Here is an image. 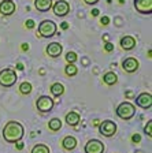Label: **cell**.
Segmentation results:
<instances>
[{
    "instance_id": "1",
    "label": "cell",
    "mask_w": 152,
    "mask_h": 153,
    "mask_svg": "<svg viewBox=\"0 0 152 153\" xmlns=\"http://www.w3.org/2000/svg\"><path fill=\"white\" fill-rule=\"evenodd\" d=\"M25 134V128L19 122L10 120L4 124L3 128V138L6 142L8 143H16L23 138Z\"/></svg>"
},
{
    "instance_id": "2",
    "label": "cell",
    "mask_w": 152,
    "mask_h": 153,
    "mask_svg": "<svg viewBox=\"0 0 152 153\" xmlns=\"http://www.w3.org/2000/svg\"><path fill=\"white\" fill-rule=\"evenodd\" d=\"M115 112H117V115L121 119L130 120V119L136 115V107H134V104H132V102H129V101H124L117 107V111Z\"/></svg>"
},
{
    "instance_id": "3",
    "label": "cell",
    "mask_w": 152,
    "mask_h": 153,
    "mask_svg": "<svg viewBox=\"0 0 152 153\" xmlns=\"http://www.w3.org/2000/svg\"><path fill=\"white\" fill-rule=\"evenodd\" d=\"M58 32V26L54 21L49 19H44L41 21V23L38 25V34L41 36L43 38H49L52 36H55Z\"/></svg>"
},
{
    "instance_id": "4",
    "label": "cell",
    "mask_w": 152,
    "mask_h": 153,
    "mask_svg": "<svg viewBox=\"0 0 152 153\" xmlns=\"http://www.w3.org/2000/svg\"><path fill=\"white\" fill-rule=\"evenodd\" d=\"M18 76H16L15 70L13 68H3L0 71V85L3 88H11L15 85Z\"/></svg>"
},
{
    "instance_id": "5",
    "label": "cell",
    "mask_w": 152,
    "mask_h": 153,
    "mask_svg": "<svg viewBox=\"0 0 152 153\" xmlns=\"http://www.w3.org/2000/svg\"><path fill=\"white\" fill-rule=\"evenodd\" d=\"M99 133L107 138L114 137L117 133V124L112 120H103L99 124Z\"/></svg>"
},
{
    "instance_id": "6",
    "label": "cell",
    "mask_w": 152,
    "mask_h": 153,
    "mask_svg": "<svg viewBox=\"0 0 152 153\" xmlns=\"http://www.w3.org/2000/svg\"><path fill=\"white\" fill-rule=\"evenodd\" d=\"M54 100L51 99L49 96H40L36 101V107L40 112L43 114H47V112H51L52 108H54Z\"/></svg>"
},
{
    "instance_id": "7",
    "label": "cell",
    "mask_w": 152,
    "mask_h": 153,
    "mask_svg": "<svg viewBox=\"0 0 152 153\" xmlns=\"http://www.w3.org/2000/svg\"><path fill=\"white\" fill-rule=\"evenodd\" d=\"M51 8L56 16H66L70 13V3L66 0H58V1L52 3Z\"/></svg>"
},
{
    "instance_id": "8",
    "label": "cell",
    "mask_w": 152,
    "mask_h": 153,
    "mask_svg": "<svg viewBox=\"0 0 152 153\" xmlns=\"http://www.w3.org/2000/svg\"><path fill=\"white\" fill-rule=\"evenodd\" d=\"M104 149V143L100 140H89L85 143V148H84L85 153H103Z\"/></svg>"
},
{
    "instance_id": "9",
    "label": "cell",
    "mask_w": 152,
    "mask_h": 153,
    "mask_svg": "<svg viewBox=\"0 0 152 153\" xmlns=\"http://www.w3.org/2000/svg\"><path fill=\"white\" fill-rule=\"evenodd\" d=\"M134 8L137 13L144 15L152 14V0H134Z\"/></svg>"
},
{
    "instance_id": "10",
    "label": "cell",
    "mask_w": 152,
    "mask_h": 153,
    "mask_svg": "<svg viewBox=\"0 0 152 153\" xmlns=\"http://www.w3.org/2000/svg\"><path fill=\"white\" fill-rule=\"evenodd\" d=\"M136 105H139L140 108L143 109H149L152 107V96L151 93H141L136 97Z\"/></svg>"
},
{
    "instance_id": "11",
    "label": "cell",
    "mask_w": 152,
    "mask_h": 153,
    "mask_svg": "<svg viewBox=\"0 0 152 153\" xmlns=\"http://www.w3.org/2000/svg\"><path fill=\"white\" fill-rule=\"evenodd\" d=\"M139 60H137L136 57H126V59H124L122 60V68H124L126 73L132 74V73H136L137 70H139Z\"/></svg>"
},
{
    "instance_id": "12",
    "label": "cell",
    "mask_w": 152,
    "mask_h": 153,
    "mask_svg": "<svg viewBox=\"0 0 152 153\" xmlns=\"http://www.w3.org/2000/svg\"><path fill=\"white\" fill-rule=\"evenodd\" d=\"M15 10H16V6L13 0H3V1L0 3V14L4 16L13 15V14L15 13Z\"/></svg>"
},
{
    "instance_id": "13",
    "label": "cell",
    "mask_w": 152,
    "mask_h": 153,
    "mask_svg": "<svg viewBox=\"0 0 152 153\" xmlns=\"http://www.w3.org/2000/svg\"><path fill=\"white\" fill-rule=\"evenodd\" d=\"M45 52H47V55L49 57H58L63 52V47H62L59 42H51V44H48V47L45 48Z\"/></svg>"
},
{
    "instance_id": "14",
    "label": "cell",
    "mask_w": 152,
    "mask_h": 153,
    "mask_svg": "<svg viewBox=\"0 0 152 153\" xmlns=\"http://www.w3.org/2000/svg\"><path fill=\"white\" fill-rule=\"evenodd\" d=\"M121 47L125 51H132L136 48V38L133 36H125V37L121 38Z\"/></svg>"
},
{
    "instance_id": "15",
    "label": "cell",
    "mask_w": 152,
    "mask_h": 153,
    "mask_svg": "<svg viewBox=\"0 0 152 153\" xmlns=\"http://www.w3.org/2000/svg\"><path fill=\"white\" fill-rule=\"evenodd\" d=\"M34 7L38 13H47L52 7V0H34Z\"/></svg>"
},
{
    "instance_id": "16",
    "label": "cell",
    "mask_w": 152,
    "mask_h": 153,
    "mask_svg": "<svg viewBox=\"0 0 152 153\" xmlns=\"http://www.w3.org/2000/svg\"><path fill=\"white\" fill-rule=\"evenodd\" d=\"M79 120H81V116H79V114L76 111H70L69 114L66 115V123L69 124V126L76 127L77 124L79 123Z\"/></svg>"
},
{
    "instance_id": "17",
    "label": "cell",
    "mask_w": 152,
    "mask_h": 153,
    "mask_svg": "<svg viewBox=\"0 0 152 153\" xmlns=\"http://www.w3.org/2000/svg\"><path fill=\"white\" fill-rule=\"evenodd\" d=\"M62 146H63L66 150H74L76 146H77L76 137H73V135H67V137H64L63 141H62Z\"/></svg>"
},
{
    "instance_id": "18",
    "label": "cell",
    "mask_w": 152,
    "mask_h": 153,
    "mask_svg": "<svg viewBox=\"0 0 152 153\" xmlns=\"http://www.w3.org/2000/svg\"><path fill=\"white\" fill-rule=\"evenodd\" d=\"M117 81H118V75L114 73V71H108V73H106L104 75H103V82L108 86L115 85Z\"/></svg>"
},
{
    "instance_id": "19",
    "label": "cell",
    "mask_w": 152,
    "mask_h": 153,
    "mask_svg": "<svg viewBox=\"0 0 152 153\" xmlns=\"http://www.w3.org/2000/svg\"><path fill=\"white\" fill-rule=\"evenodd\" d=\"M51 93L54 97H60V96L64 93V86L60 82H55L51 85Z\"/></svg>"
},
{
    "instance_id": "20",
    "label": "cell",
    "mask_w": 152,
    "mask_h": 153,
    "mask_svg": "<svg viewBox=\"0 0 152 153\" xmlns=\"http://www.w3.org/2000/svg\"><path fill=\"white\" fill-rule=\"evenodd\" d=\"M48 128L51 131H59L62 128V120L59 118H52L48 122Z\"/></svg>"
},
{
    "instance_id": "21",
    "label": "cell",
    "mask_w": 152,
    "mask_h": 153,
    "mask_svg": "<svg viewBox=\"0 0 152 153\" xmlns=\"http://www.w3.org/2000/svg\"><path fill=\"white\" fill-rule=\"evenodd\" d=\"M64 73H66L67 76H76L77 73H78V67L76 64H67L64 67Z\"/></svg>"
},
{
    "instance_id": "22",
    "label": "cell",
    "mask_w": 152,
    "mask_h": 153,
    "mask_svg": "<svg viewBox=\"0 0 152 153\" xmlns=\"http://www.w3.org/2000/svg\"><path fill=\"white\" fill-rule=\"evenodd\" d=\"M32 153H51V152L47 145H44V143H37V145L33 146Z\"/></svg>"
},
{
    "instance_id": "23",
    "label": "cell",
    "mask_w": 152,
    "mask_h": 153,
    "mask_svg": "<svg viewBox=\"0 0 152 153\" xmlns=\"http://www.w3.org/2000/svg\"><path fill=\"white\" fill-rule=\"evenodd\" d=\"M19 92L22 93V94H30V93H32V83L22 82L19 85Z\"/></svg>"
},
{
    "instance_id": "24",
    "label": "cell",
    "mask_w": 152,
    "mask_h": 153,
    "mask_svg": "<svg viewBox=\"0 0 152 153\" xmlns=\"http://www.w3.org/2000/svg\"><path fill=\"white\" fill-rule=\"evenodd\" d=\"M77 59H78V56H77L76 52H67V53H66V62H67V64H74L77 62Z\"/></svg>"
},
{
    "instance_id": "25",
    "label": "cell",
    "mask_w": 152,
    "mask_h": 153,
    "mask_svg": "<svg viewBox=\"0 0 152 153\" xmlns=\"http://www.w3.org/2000/svg\"><path fill=\"white\" fill-rule=\"evenodd\" d=\"M144 133H145L148 137H152V120L147 122V126L144 127Z\"/></svg>"
},
{
    "instance_id": "26",
    "label": "cell",
    "mask_w": 152,
    "mask_h": 153,
    "mask_svg": "<svg viewBox=\"0 0 152 153\" xmlns=\"http://www.w3.org/2000/svg\"><path fill=\"white\" fill-rule=\"evenodd\" d=\"M104 51H106V52L114 51V44H112V42H106V45H104Z\"/></svg>"
},
{
    "instance_id": "27",
    "label": "cell",
    "mask_w": 152,
    "mask_h": 153,
    "mask_svg": "<svg viewBox=\"0 0 152 153\" xmlns=\"http://www.w3.org/2000/svg\"><path fill=\"white\" fill-rule=\"evenodd\" d=\"M132 141H133L134 143H139L140 141H141V137H140V134H133V135H132Z\"/></svg>"
},
{
    "instance_id": "28",
    "label": "cell",
    "mask_w": 152,
    "mask_h": 153,
    "mask_svg": "<svg viewBox=\"0 0 152 153\" xmlns=\"http://www.w3.org/2000/svg\"><path fill=\"white\" fill-rule=\"evenodd\" d=\"M100 22H101V25L107 26L108 23H110V18H108V16H101V18H100Z\"/></svg>"
},
{
    "instance_id": "29",
    "label": "cell",
    "mask_w": 152,
    "mask_h": 153,
    "mask_svg": "<svg viewBox=\"0 0 152 153\" xmlns=\"http://www.w3.org/2000/svg\"><path fill=\"white\" fill-rule=\"evenodd\" d=\"M26 27L28 29L34 27V21H33V19H28V21H26Z\"/></svg>"
},
{
    "instance_id": "30",
    "label": "cell",
    "mask_w": 152,
    "mask_h": 153,
    "mask_svg": "<svg viewBox=\"0 0 152 153\" xmlns=\"http://www.w3.org/2000/svg\"><path fill=\"white\" fill-rule=\"evenodd\" d=\"M85 1V4H88V6H93V4H96L99 1V0H84Z\"/></svg>"
},
{
    "instance_id": "31",
    "label": "cell",
    "mask_w": 152,
    "mask_h": 153,
    "mask_svg": "<svg viewBox=\"0 0 152 153\" xmlns=\"http://www.w3.org/2000/svg\"><path fill=\"white\" fill-rule=\"evenodd\" d=\"M16 149H18V150H22L23 149V143L22 142H16Z\"/></svg>"
},
{
    "instance_id": "32",
    "label": "cell",
    "mask_w": 152,
    "mask_h": 153,
    "mask_svg": "<svg viewBox=\"0 0 152 153\" xmlns=\"http://www.w3.org/2000/svg\"><path fill=\"white\" fill-rule=\"evenodd\" d=\"M60 27L63 29V30H66V29H69V23H67V22H63L62 25H60Z\"/></svg>"
},
{
    "instance_id": "33",
    "label": "cell",
    "mask_w": 152,
    "mask_h": 153,
    "mask_svg": "<svg viewBox=\"0 0 152 153\" xmlns=\"http://www.w3.org/2000/svg\"><path fill=\"white\" fill-rule=\"evenodd\" d=\"M22 49H23V51H29V44L23 42V44H22Z\"/></svg>"
},
{
    "instance_id": "34",
    "label": "cell",
    "mask_w": 152,
    "mask_h": 153,
    "mask_svg": "<svg viewBox=\"0 0 152 153\" xmlns=\"http://www.w3.org/2000/svg\"><path fill=\"white\" fill-rule=\"evenodd\" d=\"M92 15H93V16H97V15H99V10H96V8L93 10V11H92Z\"/></svg>"
},
{
    "instance_id": "35",
    "label": "cell",
    "mask_w": 152,
    "mask_h": 153,
    "mask_svg": "<svg viewBox=\"0 0 152 153\" xmlns=\"http://www.w3.org/2000/svg\"><path fill=\"white\" fill-rule=\"evenodd\" d=\"M16 68H18V70H23V64L22 63H18V64H16Z\"/></svg>"
}]
</instances>
